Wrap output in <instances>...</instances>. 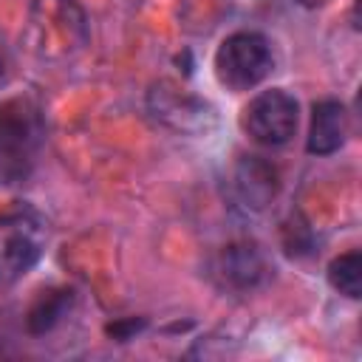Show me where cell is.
<instances>
[{
	"label": "cell",
	"instance_id": "obj_1",
	"mask_svg": "<svg viewBox=\"0 0 362 362\" xmlns=\"http://www.w3.org/2000/svg\"><path fill=\"white\" fill-rule=\"evenodd\" d=\"M215 76L226 90H252L274 71V51L260 31H235L215 51Z\"/></svg>",
	"mask_w": 362,
	"mask_h": 362
},
{
	"label": "cell",
	"instance_id": "obj_2",
	"mask_svg": "<svg viewBox=\"0 0 362 362\" xmlns=\"http://www.w3.org/2000/svg\"><path fill=\"white\" fill-rule=\"evenodd\" d=\"M48 243L45 221L34 209H8L0 215V286L25 277L42 257Z\"/></svg>",
	"mask_w": 362,
	"mask_h": 362
},
{
	"label": "cell",
	"instance_id": "obj_3",
	"mask_svg": "<svg viewBox=\"0 0 362 362\" xmlns=\"http://www.w3.org/2000/svg\"><path fill=\"white\" fill-rule=\"evenodd\" d=\"M297 124H300V102L283 88L260 90L246 102L240 113L243 133L263 147H283L297 133Z\"/></svg>",
	"mask_w": 362,
	"mask_h": 362
},
{
	"label": "cell",
	"instance_id": "obj_4",
	"mask_svg": "<svg viewBox=\"0 0 362 362\" xmlns=\"http://www.w3.org/2000/svg\"><path fill=\"white\" fill-rule=\"evenodd\" d=\"M269 263L255 243H235L223 249L215 260V277L223 288L255 291L269 277Z\"/></svg>",
	"mask_w": 362,
	"mask_h": 362
},
{
	"label": "cell",
	"instance_id": "obj_5",
	"mask_svg": "<svg viewBox=\"0 0 362 362\" xmlns=\"http://www.w3.org/2000/svg\"><path fill=\"white\" fill-rule=\"evenodd\" d=\"M348 107L339 99H322L311 107V124L305 150L311 156H331L337 153L348 139Z\"/></svg>",
	"mask_w": 362,
	"mask_h": 362
},
{
	"label": "cell",
	"instance_id": "obj_6",
	"mask_svg": "<svg viewBox=\"0 0 362 362\" xmlns=\"http://www.w3.org/2000/svg\"><path fill=\"white\" fill-rule=\"evenodd\" d=\"M232 187L238 192L240 206L246 209H263L274 195H277V173L257 156H249L238 164Z\"/></svg>",
	"mask_w": 362,
	"mask_h": 362
},
{
	"label": "cell",
	"instance_id": "obj_7",
	"mask_svg": "<svg viewBox=\"0 0 362 362\" xmlns=\"http://www.w3.org/2000/svg\"><path fill=\"white\" fill-rule=\"evenodd\" d=\"M328 283L334 291L351 297V300H359L362 297V255L356 249L334 257L328 263Z\"/></svg>",
	"mask_w": 362,
	"mask_h": 362
},
{
	"label": "cell",
	"instance_id": "obj_8",
	"mask_svg": "<svg viewBox=\"0 0 362 362\" xmlns=\"http://www.w3.org/2000/svg\"><path fill=\"white\" fill-rule=\"evenodd\" d=\"M297 6H303V8H320V6H325L328 0H294Z\"/></svg>",
	"mask_w": 362,
	"mask_h": 362
}]
</instances>
